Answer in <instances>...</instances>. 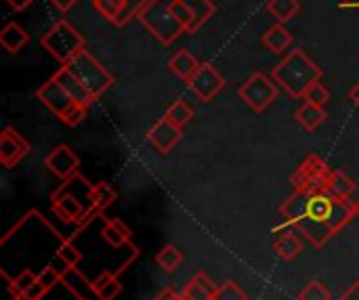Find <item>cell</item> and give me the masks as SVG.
<instances>
[{"instance_id": "cell-28", "label": "cell", "mask_w": 359, "mask_h": 300, "mask_svg": "<svg viewBox=\"0 0 359 300\" xmlns=\"http://www.w3.org/2000/svg\"><path fill=\"white\" fill-rule=\"evenodd\" d=\"M38 280V273H34L32 269H23L21 273H17V278H13V280H8V288H11V292L15 294V299H21L23 294H25V290L34 284Z\"/></svg>"}, {"instance_id": "cell-9", "label": "cell", "mask_w": 359, "mask_h": 300, "mask_svg": "<svg viewBox=\"0 0 359 300\" xmlns=\"http://www.w3.org/2000/svg\"><path fill=\"white\" fill-rule=\"evenodd\" d=\"M328 172H330V166H328L324 160H320L318 156H309V158L299 166V170L294 172L292 185H294L297 189H303V191H309V193L322 191Z\"/></svg>"}, {"instance_id": "cell-18", "label": "cell", "mask_w": 359, "mask_h": 300, "mask_svg": "<svg viewBox=\"0 0 359 300\" xmlns=\"http://www.w3.org/2000/svg\"><path fill=\"white\" fill-rule=\"evenodd\" d=\"M198 67H200V61H198L196 55H194L191 50H187V48H179V50L168 59V69H170L177 78H181V80H185V82L196 74Z\"/></svg>"}, {"instance_id": "cell-7", "label": "cell", "mask_w": 359, "mask_h": 300, "mask_svg": "<svg viewBox=\"0 0 359 300\" xmlns=\"http://www.w3.org/2000/svg\"><path fill=\"white\" fill-rule=\"evenodd\" d=\"M240 99L257 114L265 111L280 95L278 82L269 76H265L263 71H255L238 90Z\"/></svg>"}, {"instance_id": "cell-6", "label": "cell", "mask_w": 359, "mask_h": 300, "mask_svg": "<svg viewBox=\"0 0 359 300\" xmlns=\"http://www.w3.org/2000/svg\"><path fill=\"white\" fill-rule=\"evenodd\" d=\"M67 67L76 74V78L86 86V90L95 99H99L101 95H105L111 88V84H114V74L105 65H101L86 48H82L67 63Z\"/></svg>"}, {"instance_id": "cell-37", "label": "cell", "mask_w": 359, "mask_h": 300, "mask_svg": "<svg viewBox=\"0 0 359 300\" xmlns=\"http://www.w3.org/2000/svg\"><path fill=\"white\" fill-rule=\"evenodd\" d=\"M175 15H177V19L183 23L185 32H187V34H191V27H194V17H191L189 8H187V6H185L181 0H177V2H175Z\"/></svg>"}, {"instance_id": "cell-1", "label": "cell", "mask_w": 359, "mask_h": 300, "mask_svg": "<svg viewBox=\"0 0 359 300\" xmlns=\"http://www.w3.org/2000/svg\"><path fill=\"white\" fill-rule=\"evenodd\" d=\"M353 217V204L349 200H337L326 191H313L307 198L305 214L297 227L313 242V246L322 248Z\"/></svg>"}, {"instance_id": "cell-20", "label": "cell", "mask_w": 359, "mask_h": 300, "mask_svg": "<svg viewBox=\"0 0 359 300\" xmlns=\"http://www.w3.org/2000/svg\"><path fill=\"white\" fill-rule=\"evenodd\" d=\"M27 42H29L27 32L19 23H15V21L6 23L4 29L0 32V44H2V48L6 53H19Z\"/></svg>"}, {"instance_id": "cell-35", "label": "cell", "mask_w": 359, "mask_h": 300, "mask_svg": "<svg viewBox=\"0 0 359 300\" xmlns=\"http://www.w3.org/2000/svg\"><path fill=\"white\" fill-rule=\"evenodd\" d=\"M301 300H330V292L322 282H311L303 288L301 292Z\"/></svg>"}, {"instance_id": "cell-14", "label": "cell", "mask_w": 359, "mask_h": 300, "mask_svg": "<svg viewBox=\"0 0 359 300\" xmlns=\"http://www.w3.org/2000/svg\"><path fill=\"white\" fill-rule=\"evenodd\" d=\"M65 90H67V95L78 103V105H84V107H90L97 99L86 90V86L76 78V74L67 67V65H63V67H59V71L53 76Z\"/></svg>"}, {"instance_id": "cell-16", "label": "cell", "mask_w": 359, "mask_h": 300, "mask_svg": "<svg viewBox=\"0 0 359 300\" xmlns=\"http://www.w3.org/2000/svg\"><path fill=\"white\" fill-rule=\"evenodd\" d=\"M326 193H330L332 198L337 200H349L355 191V181L349 179L345 172H339V170H332L328 172L326 181H324V189Z\"/></svg>"}, {"instance_id": "cell-11", "label": "cell", "mask_w": 359, "mask_h": 300, "mask_svg": "<svg viewBox=\"0 0 359 300\" xmlns=\"http://www.w3.org/2000/svg\"><path fill=\"white\" fill-rule=\"evenodd\" d=\"M50 202H53L55 214H57L59 219H63L65 223H76V221H80V219L86 214V206H88V204H82V202L69 191L67 181H65L63 187H59V189L53 193Z\"/></svg>"}, {"instance_id": "cell-41", "label": "cell", "mask_w": 359, "mask_h": 300, "mask_svg": "<svg viewBox=\"0 0 359 300\" xmlns=\"http://www.w3.org/2000/svg\"><path fill=\"white\" fill-rule=\"evenodd\" d=\"M50 2H53V4H55L59 11H61V13H67V11H69V8H72V6H74L78 0H50Z\"/></svg>"}, {"instance_id": "cell-43", "label": "cell", "mask_w": 359, "mask_h": 300, "mask_svg": "<svg viewBox=\"0 0 359 300\" xmlns=\"http://www.w3.org/2000/svg\"><path fill=\"white\" fill-rule=\"evenodd\" d=\"M349 99H351V101H353V103L359 107V82L353 86V88H351V90H349Z\"/></svg>"}, {"instance_id": "cell-15", "label": "cell", "mask_w": 359, "mask_h": 300, "mask_svg": "<svg viewBox=\"0 0 359 300\" xmlns=\"http://www.w3.org/2000/svg\"><path fill=\"white\" fill-rule=\"evenodd\" d=\"M261 42H263V46H265V48H269L271 53H276V55H284V53L292 46L294 36H292V34H290L282 23H278V25H273V27H269V29H265V32H263Z\"/></svg>"}, {"instance_id": "cell-10", "label": "cell", "mask_w": 359, "mask_h": 300, "mask_svg": "<svg viewBox=\"0 0 359 300\" xmlns=\"http://www.w3.org/2000/svg\"><path fill=\"white\" fill-rule=\"evenodd\" d=\"M29 151L27 141L11 126L2 128L0 132V164L4 168H13L17 166Z\"/></svg>"}, {"instance_id": "cell-44", "label": "cell", "mask_w": 359, "mask_h": 300, "mask_svg": "<svg viewBox=\"0 0 359 300\" xmlns=\"http://www.w3.org/2000/svg\"><path fill=\"white\" fill-rule=\"evenodd\" d=\"M353 214H355V217L359 219V200L355 202V204H353Z\"/></svg>"}, {"instance_id": "cell-36", "label": "cell", "mask_w": 359, "mask_h": 300, "mask_svg": "<svg viewBox=\"0 0 359 300\" xmlns=\"http://www.w3.org/2000/svg\"><path fill=\"white\" fill-rule=\"evenodd\" d=\"M93 292H95L101 300H114L118 299V294L122 292V284H120L118 275H114L111 280H107L103 286H99V288L93 290Z\"/></svg>"}, {"instance_id": "cell-34", "label": "cell", "mask_w": 359, "mask_h": 300, "mask_svg": "<svg viewBox=\"0 0 359 300\" xmlns=\"http://www.w3.org/2000/svg\"><path fill=\"white\" fill-rule=\"evenodd\" d=\"M42 300H82V299L72 290V286H69V284H65V282L61 280L57 286H53V288L42 296Z\"/></svg>"}, {"instance_id": "cell-19", "label": "cell", "mask_w": 359, "mask_h": 300, "mask_svg": "<svg viewBox=\"0 0 359 300\" xmlns=\"http://www.w3.org/2000/svg\"><path fill=\"white\" fill-rule=\"evenodd\" d=\"M273 250L278 252V257H280L282 261L290 263V261H294V259L303 252V242H301V238H299L297 231L288 229V231H284V233L276 240Z\"/></svg>"}, {"instance_id": "cell-42", "label": "cell", "mask_w": 359, "mask_h": 300, "mask_svg": "<svg viewBox=\"0 0 359 300\" xmlns=\"http://www.w3.org/2000/svg\"><path fill=\"white\" fill-rule=\"evenodd\" d=\"M179 299H181V296H179L175 290H162V292L156 296V300H179Z\"/></svg>"}, {"instance_id": "cell-2", "label": "cell", "mask_w": 359, "mask_h": 300, "mask_svg": "<svg viewBox=\"0 0 359 300\" xmlns=\"http://www.w3.org/2000/svg\"><path fill=\"white\" fill-rule=\"evenodd\" d=\"M271 78L282 86L290 97L294 99H305L307 88L322 80V67L303 50L294 48L290 50L271 71Z\"/></svg>"}, {"instance_id": "cell-17", "label": "cell", "mask_w": 359, "mask_h": 300, "mask_svg": "<svg viewBox=\"0 0 359 300\" xmlns=\"http://www.w3.org/2000/svg\"><path fill=\"white\" fill-rule=\"evenodd\" d=\"M215 294H217V286L212 284V280L206 275V273H196L185 290H183V300H215Z\"/></svg>"}, {"instance_id": "cell-4", "label": "cell", "mask_w": 359, "mask_h": 300, "mask_svg": "<svg viewBox=\"0 0 359 300\" xmlns=\"http://www.w3.org/2000/svg\"><path fill=\"white\" fill-rule=\"evenodd\" d=\"M36 97H38V101H40L50 114H55V116H57L63 124H67V126H78V124H82L84 118H86V114H88V107L78 105V103L67 95V90H65L55 78L46 80V82L36 90Z\"/></svg>"}, {"instance_id": "cell-3", "label": "cell", "mask_w": 359, "mask_h": 300, "mask_svg": "<svg viewBox=\"0 0 359 300\" xmlns=\"http://www.w3.org/2000/svg\"><path fill=\"white\" fill-rule=\"evenodd\" d=\"M175 2L177 0H149L147 6L137 17L143 23V27L164 46L172 44L183 34H187L183 23L175 15Z\"/></svg>"}, {"instance_id": "cell-39", "label": "cell", "mask_w": 359, "mask_h": 300, "mask_svg": "<svg viewBox=\"0 0 359 300\" xmlns=\"http://www.w3.org/2000/svg\"><path fill=\"white\" fill-rule=\"evenodd\" d=\"M48 267H50V269H53V271H55V273H57V275H59L61 280H63V278H65V275H67V273H69V271L74 269V267H69V263H67V261H63V259H61V257H59L57 252H55V257L50 259Z\"/></svg>"}, {"instance_id": "cell-30", "label": "cell", "mask_w": 359, "mask_h": 300, "mask_svg": "<svg viewBox=\"0 0 359 300\" xmlns=\"http://www.w3.org/2000/svg\"><path fill=\"white\" fill-rule=\"evenodd\" d=\"M90 2H93L95 11L101 13V15H103L107 21H111V23H116V19H118L120 13H122V6H124L122 0H90Z\"/></svg>"}, {"instance_id": "cell-24", "label": "cell", "mask_w": 359, "mask_h": 300, "mask_svg": "<svg viewBox=\"0 0 359 300\" xmlns=\"http://www.w3.org/2000/svg\"><path fill=\"white\" fill-rule=\"evenodd\" d=\"M116 198H118V193L114 191V187L109 183H97L90 189V202H93L95 212H99V214L103 210H107L116 202Z\"/></svg>"}, {"instance_id": "cell-21", "label": "cell", "mask_w": 359, "mask_h": 300, "mask_svg": "<svg viewBox=\"0 0 359 300\" xmlns=\"http://www.w3.org/2000/svg\"><path fill=\"white\" fill-rule=\"evenodd\" d=\"M297 122L307 130V132H313L316 128H320L324 124V120L328 118L326 116V109L320 107V105H313L309 101H303V105L297 109Z\"/></svg>"}, {"instance_id": "cell-40", "label": "cell", "mask_w": 359, "mask_h": 300, "mask_svg": "<svg viewBox=\"0 0 359 300\" xmlns=\"http://www.w3.org/2000/svg\"><path fill=\"white\" fill-rule=\"evenodd\" d=\"M4 2H6L13 11H25L34 0H4Z\"/></svg>"}, {"instance_id": "cell-5", "label": "cell", "mask_w": 359, "mask_h": 300, "mask_svg": "<svg viewBox=\"0 0 359 300\" xmlns=\"http://www.w3.org/2000/svg\"><path fill=\"white\" fill-rule=\"evenodd\" d=\"M42 48L53 55L61 65H67L82 48H84V38L82 34L65 19H59L57 23L50 25V29L42 36L40 40Z\"/></svg>"}, {"instance_id": "cell-25", "label": "cell", "mask_w": 359, "mask_h": 300, "mask_svg": "<svg viewBox=\"0 0 359 300\" xmlns=\"http://www.w3.org/2000/svg\"><path fill=\"white\" fill-rule=\"evenodd\" d=\"M267 11L280 23H286V21H290L301 11V2L299 0H269L267 2Z\"/></svg>"}, {"instance_id": "cell-33", "label": "cell", "mask_w": 359, "mask_h": 300, "mask_svg": "<svg viewBox=\"0 0 359 300\" xmlns=\"http://www.w3.org/2000/svg\"><path fill=\"white\" fill-rule=\"evenodd\" d=\"M215 300H248V296L236 282H225L217 288Z\"/></svg>"}, {"instance_id": "cell-8", "label": "cell", "mask_w": 359, "mask_h": 300, "mask_svg": "<svg viewBox=\"0 0 359 300\" xmlns=\"http://www.w3.org/2000/svg\"><path fill=\"white\" fill-rule=\"evenodd\" d=\"M187 86L200 101H212L225 88V78L212 63H200L196 74L187 80Z\"/></svg>"}, {"instance_id": "cell-38", "label": "cell", "mask_w": 359, "mask_h": 300, "mask_svg": "<svg viewBox=\"0 0 359 300\" xmlns=\"http://www.w3.org/2000/svg\"><path fill=\"white\" fill-rule=\"evenodd\" d=\"M48 290H50L48 286H44V284H42L40 280H36V282H34V284H32V286H29V288L25 290V294H23L21 299H17V300H42V296H44V294H46Z\"/></svg>"}, {"instance_id": "cell-45", "label": "cell", "mask_w": 359, "mask_h": 300, "mask_svg": "<svg viewBox=\"0 0 359 300\" xmlns=\"http://www.w3.org/2000/svg\"><path fill=\"white\" fill-rule=\"evenodd\" d=\"M345 2H351V0H345Z\"/></svg>"}, {"instance_id": "cell-26", "label": "cell", "mask_w": 359, "mask_h": 300, "mask_svg": "<svg viewBox=\"0 0 359 300\" xmlns=\"http://www.w3.org/2000/svg\"><path fill=\"white\" fill-rule=\"evenodd\" d=\"M156 263H158V267L160 269H164L166 273H172V271H177L179 267H181V263H183V252L177 248V246H164L160 252H158V257H156Z\"/></svg>"}, {"instance_id": "cell-23", "label": "cell", "mask_w": 359, "mask_h": 300, "mask_svg": "<svg viewBox=\"0 0 359 300\" xmlns=\"http://www.w3.org/2000/svg\"><path fill=\"white\" fill-rule=\"evenodd\" d=\"M181 2L189 8V13H191V17H194L191 34H196V32L215 15V11H217V6L212 4V0H181Z\"/></svg>"}, {"instance_id": "cell-32", "label": "cell", "mask_w": 359, "mask_h": 300, "mask_svg": "<svg viewBox=\"0 0 359 300\" xmlns=\"http://www.w3.org/2000/svg\"><path fill=\"white\" fill-rule=\"evenodd\" d=\"M57 254L63 259V261H67L69 263V267H78L80 265V261H82V252L72 244V240H61V244H59V248H57Z\"/></svg>"}, {"instance_id": "cell-29", "label": "cell", "mask_w": 359, "mask_h": 300, "mask_svg": "<svg viewBox=\"0 0 359 300\" xmlns=\"http://www.w3.org/2000/svg\"><path fill=\"white\" fill-rule=\"evenodd\" d=\"M147 2H149V0H124L122 13H120V17L116 19V23H114V25L122 27V25H126L130 19L139 17V15H141V11L147 6Z\"/></svg>"}, {"instance_id": "cell-22", "label": "cell", "mask_w": 359, "mask_h": 300, "mask_svg": "<svg viewBox=\"0 0 359 300\" xmlns=\"http://www.w3.org/2000/svg\"><path fill=\"white\" fill-rule=\"evenodd\" d=\"M101 238H103L111 248H120V246H126V244H128V240H130V229H128L120 219H107V221L103 223Z\"/></svg>"}, {"instance_id": "cell-13", "label": "cell", "mask_w": 359, "mask_h": 300, "mask_svg": "<svg viewBox=\"0 0 359 300\" xmlns=\"http://www.w3.org/2000/svg\"><path fill=\"white\" fill-rule=\"evenodd\" d=\"M183 128L175 126L172 122H168L166 118H160L149 130H147V141L160 151V154H168L175 149V145L181 141V132Z\"/></svg>"}, {"instance_id": "cell-31", "label": "cell", "mask_w": 359, "mask_h": 300, "mask_svg": "<svg viewBox=\"0 0 359 300\" xmlns=\"http://www.w3.org/2000/svg\"><path fill=\"white\" fill-rule=\"evenodd\" d=\"M305 101H309V103H313V105L324 107V105L330 101V90L322 84V80H318V82H313V84L307 88V93H305Z\"/></svg>"}, {"instance_id": "cell-12", "label": "cell", "mask_w": 359, "mask_h": 300, "mask_svg": "<svg viewBox=\"0 0 359 300\" xmlns=\"http://www.w3.org/2000/svg\"><path fill=\"white\" fill-rule=\"evenodd\" d=\"M44 166L59 179L67 181L72 177H76L78 166H80V158L74 154L72 147L67 145H57L46 158H44Z\"/></svg>"}, {"instance_id": "cell-27", "label": "cell", "mask_w": 359, "mask_h": 300, "mask_svg": "<svg viewBox=\"0 0 359 300\" xmlns=\"http://www.w3.org/2000/svg\"><path fill=\"white\" fill-rule=\"evenodd\" d=\"M168 122H172L175 126H179V128H183V126H187L189 122H191V118H194V109H191V105H187L185 101H175L168 109H166V116H164Z\"/></svg>"}]
</instances>
